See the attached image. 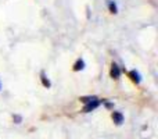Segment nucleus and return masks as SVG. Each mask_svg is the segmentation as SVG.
<instances>
[{"label":"nucleus","instance_id":"nucleus-9","mask_svg":"<svg viewBox=\"0 0 158 139\" xmlns=\"http://www.w3.org/2000/svg\"><path fill=\"white\" fill-rule=\"evenodd\" d=\"M13 121L15 124H19L22 121V117H21V115H13Z\"/></svg>","mask_w":158,"mask_h":139},{"label":"nucleus","instance_id":"nucleus-6","mask_svg":"<svg viewBox=\"0 0 158 139\" xmlns=\"http://www.w3.org/2000/svg\"><path fill=\"white\" fill-rule=\"evenodd\" d=\"M107 3H108V8L110 11H111L112 14H117L118 13V8H117V4H115L112 0H107Z\"/></svg>","mask_w":158,"mask_h":139},{"label":"nucleus","instance_id":"nucleus-1","mask_svg":"<svg viewBox=\"0 0 158 139\" xmlns=\"http://www.w3.org/2000/svg\"><path fill=\"white\" fill-rule=\"evenodd\" d=\"M100 103H101V102L98 100V99H97V100L89 102V103L85 104V107H83V110H82V111H83V113H90V111H93L94 109H97V107L100 106Z\"/></svg>","mask_w":158,"mask_h":139},{"label":"nucleus","instance_id":"nucleus-3","mask_svg":"<svg viewBox=\"0 0 158 139\" xmlns=\"http://www.w3.org/2000/svg\"><path fill=\"white\" fill-rule=\"evenodd\" d=\"M110 75H111V78H114V79H118L121 76V70H119V67H118L115 63H112L111 71H110Z\"/></svg>","mask_w":158,"mask_h":139},{"label":"nucleus","instance_id":"nucleus-8","mask_svg":"<svg viewBox=\"0 0 158 139\" xmlns=\"http://www.w3.org/2000/svg\"><path fill=\"white\" fill-rule=\"evenodd\" d=\"M40 76H42V84H43V86H44V88H50V86H52V84H50V81L46 78L44 72H42V74H40Z\"/></svg>","mask_w":158,"mask_h":139},{"label":"nucleus","instance_id":"nucleus-2","mask_svg":"<svg viewBox=\"0 0 158 139\" xmlns=\"http://www.w3.org/2000/svg\"><path fill=\"white\" fill-rule=\"evenodd\" d=\"M111 118H112V121H114L115 125H121V124L123 123V120H125V118H123V114H122V113H119V111H114V113H112Z\"/></svg>","mask_w":158,"mask_h":139},{"label":"nucleus","instance_id":"nucleus-4","mask_svg":"<svg viewBox=\"0 0 158 139\" xmlns=\"http://www.w3.org/2000/svg\"><path fill=\"white\" fill-rule=\"evenodd\" d=\"M129 76H131V78H132V81H133V82H136V84H140V81H142V78H140V74L137 72L136 70L131 71V72H129Z\"/></svg>","mask_w":158,"mask_h":139},{"label":"nucleus","instance_id":"nucleus-11","mask_svg":"<svg viewBox=\"0 0 158 139\" xmlns=\"http://www.w3.org/2000/svg\"><path fill=\"white\" fill-rule=\"evenodd\" d=\"M0 89H2V84H0Z\"/></svg>","mask_w":158,"mask_h":139},{"label":"nucleus","instance_id":"nucleus-10","mask_svg":"<svg viewBox=\"0 0 158 139\" xmlns=\"http://www.w3.org/2000/svg\"><path fill=\"white\" fill-rule=\"evenodd\" d=\"M103 102L106 103V107H107V109H112V107H114V104H112V103H108V102H106V100H103Z\"/></svg>","mask_w":158,"mask_h":139},{"label":"nucleus","instance_id":"nucleus-7","mask_svg":"<svg viewBox=\"0 0 158 139\" xmlns=\"http://www.w3.org/2000/svg\"><path fill=\"white\" fill-rule=\"evenodd\" d=\"M79 100L83 102V103L86 104V103H89V102L97 100V98H96V96H82V98H79Z\"/></svg>","mask_w":158,"mask_h":139},{"label":"nucleus","instance_id":"nucleus-5","mask_svg":"<svg viewBox=\"0 0 158 139\" xmlns=\"http://www.w3.org/2000/svg\"><path fill=\"white\" fill-rule=\"evenodd\" d=\"M83 68H85V61L82 60V59H79L77 63H75V66H74V71H81Z\"/></svg>","mask_w":158,"mask_h":139}]
</instances>
